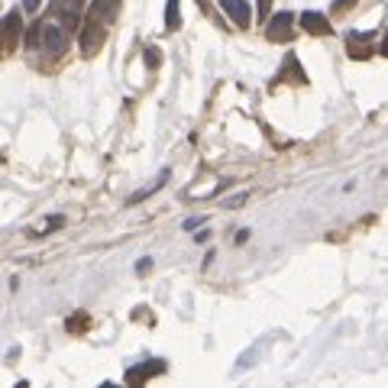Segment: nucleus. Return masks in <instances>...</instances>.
I'll use <instances>...</instances> for the list:
<instances>
[{"label": "nucleus", "instance_id": "obj_1", "mask_svg": "<svg viewBox=\"0 0 388 388\" xmlns=\"http://www.w3.org/2000/svg\"><path fill=\"white\" fill-rule=\"evenodd\" d=\"M30 42H39V49L49 55H61L69 49V33H65V26L55 23H36V30L30 33Z\"/></svg>", "mask_w": 388, "mask_h": 388}, {"label": "nucleus", "instance_id": "obj_2", "mask_svg": "<svg viewBox=\"0 0 388 388\" xmlns=\"http://www.w3.org/2000/svg\"><path fill=\"white\" fill-rule=\"evenodd\" d=\"M266 36L269 42H291L295 39V13H288V10L275 13L266 26Z\"/></svg>", "mask_w": 388, "mask_h": 388}, {"label": "nucleus", "instance_id": "obj_3", "mask_svg": "<svg viewBox=\"0 0 388 388\" xmlns=\"http://www.w3.org/2000/svg\"><path fill=\"white\" fill-rule=\"evenodd\" d=\"M104 42H107L104 23L91 16V20L81 26V52H84V55H98L100 49H104Z\"/></svg>", "mask_w": 388, "mask_h": 388}, {"label": "nucleus", "instance_id": "obj_4", "mask_svg": "<svg viewBox=\"0 0 388 388\" xmlns=\"http://www.w3.org/2000/svg\"><path fill=\"white\" fill-rule=\"evenodd\" d=\"M20 33H23V16H20V10H13V13H7L4 23H0V36L7 42V52H13V49L20 46Z\"/></svg>", "mask_w": 388, "mask_h": 388}, {"label": "nucleus", "instance_id": "obj_5", "mask_svg": "<svg viewBox=\"0 0 388 388\" xmlns=\"http://www.w3.org/2000/svg\"><path fill=\"white\" fill-rule=\"evenodd\" d=\"M298 23L305 26V33H311V36H330L334 33L330 20L324 13H317V10H305V13L298 16Z\"/></svg>", "mask_w": 388, "mask_h": 388}, {"label": "nucleus", "instance_id": "obj_6", "mask_svg": "<svg viewBox=\"0 0 388 388\" xmlns=\"http://www.w3.org/2000/svg\"><path fill=\"white\" fill-rule=\"evenodd\" d=\"M278 81H295V84H305L307 81V75H305V69H301V61H298L295 52L285 55L282 69H278Z\"/></svg>", "mask_w": 388, "mask_h": 388}, {"label": "nucleus", "instance_id": "obj_7", "mask_svg": "<svg viewBox=\"0 0 388 388\" xmlns=\"http://www.w3.org/2000/svg\"><path fill=\"white\" fill-rule=\"evenodd\" d=\"M221 7L236 26H249V0H221Z\"/></svg>", "mask_w": 388, "mask_h": 388}, {"label": "nucleus", "instance_id": "obj_8", "mask_svg": "<svg viewBox=\"0 0 388 388\" xmlns=\"http://www.w3.org/2000/svg\"><path fill=\"white\" fill-rule=\"evenodd\" d=\"M162 372H165V363H162V359H153V365L146 363V365H139V369H129L127 382H129V385H139V382L153 379V375H162Z\"/></svg>", "mask_w": 388, "mask_h": 388}, {"label": "nucleus", "instance_id": "obj_9", "mask_svg": "<svg viewBox=\"0 0 388 388\" xmlns=\"http://www.w3.org/2000/svg\"><path fill=\"white\" fill-rule=\"evenodd\" d=\"M365 42H372V33H350V36H346V46H350L353 59H369L372 46H365Z\"/></svg>", "mask_w": 388, "mask_h": 388}, {"label": "nucleus", "instance_id": "obj_10", "mask_svg": "<svg viewBox=\"0 0 388 388\" xmlns=\"http://www.w3.org/2000/svg\"><path fill=\"white\" fill-rule=\"evenodd\" d=\"M117 10H120V0H94L91 4V16L100 20V23H110L117 16Z\"/></svg>", "mask_w": 388, "mask_h": 388}, {"label": "nucleus", "instance_id": "obj_11", "mask_svg": "<svg viewBox=\"0 0 388 388\" xmlns=\"http://www.w3.org/2000/svg\"><path fill=\"white\" fill-rule=\"evenodd\" d=\"M182 26V0H168L165 4V30L175 33Z\"/></svg>", "mask_w": 388, "mask_h": 388}, {"label": "nucleus", "instance_id": "obj_12", "mask_svg": "<svg viewBox=\"0 0 388 388\" xmlns=\"http://www.w3.org/2000/svg\"><path fill=\"white\" fill-rule=\"evenodd\" d=\"M165 182H168V168H165V172H162V175H159V182H155V184H149V188L136 191V194L129 198V204H139V201H146V198H149V194H155V191H159V188H165Z\"/></svg>", "mask_w": 388, "mask_h": 388}, {"label": "nucleus", "instance_id": "obj_13", "mask_svg": "<svg viewBox=\"0 0 388 388\" xmlns=\"http://www.w3.org/2000/svg\"><path fill=\"white\" fill-rule=\"evenodd\" d=\"M88 324H91V317H88V314H78V317H69V320H65V327H69L71 334H81Z\"/></svg>", "mask_w": 388, "mask_h": 388}, {"label": "nucleus", "instance_id": "obj_14", "mask_svg": "<svg viewBox=\"0 0 388 388\" xmlns=\"http://www.w3.org/2000/svg\"><path fill=\"white\" fill-rule=\"evenodd\" d=\"M162 49L159 46H149L146 49V55H143V61H146V69H159V61H162Z\"/></svg>", "mask_w": 388, "mask_h": 388}, {"label": "nucleus", "instance_id": "obj_15", "mask_svg": "<svg viewBox=\"0 0 388 388\" xmlns=\"http://www.w3.org/2000/svg\"><path fill=\"white\" fill-rule=\"evenodd\" d=\"M353 4H356V0H334V10L336 13H343V10H350Z\"/></svg>", "mask_w": 388, "mask_h": 388}, {"label": "nucleus", "instance_id": "obj_16", "mask_svg": "<svg viewBox=\"0 0 388 388\" xmlns=\"http://www.w3.org/2000/svg\"><path fill=\"white\" fill-rule=\"evenodd\" d=\"M269 7H272V0H259V16H262V20L269 16Z\"/></svg>", "mask_w": 388, "mask_h": 388}, {"label": "nucleus", "instance_id": "obj_17", "mask_svg": "<svg viewBox=\"0 0 388 388\" xmlns=\"http://www.w3.org/2000/svg\"><path fill=\"white\" fill-rule=\"evenodd\" d=\"M149 269H153V259H143V262H139V266H136V272L143 275V272H149Z\"/></svg>", "mask_w": 388, "mask_h": 388}, {"label": "nucleus", "instance_id": "obj_18", "mask_svg": "<svg viewBox=\"0 0 388 388\" xmlns=\"http://www.w3.org/2000/svg\"><path fill=\"white\" fill-rule=\"evenodd\" d=\"M39 4H42V0H23V7L30 10V13H36V10H39Z\"/></svg>", "mask_w": 388, "mask_h": 388}, {"label": "nucleus", "instance_id": "obj_19", "mask_svg": "<svg viewBox=\"0 0 388 388\" xmlns=\"http://www.w3.org/2000/svg\"><path fill=\"white\" fill-rule=\"evenodd\" d=\"M201 223H204V217H191V221H184V227L194 230V227H201Z\"/></svg>", "mask_w": 388, "mask_h": 388}, {"label": "nucleus", "instance_id": "obj_20", "mask_svg": "<svg viewBox=\"0 0 388 388\" xmlns=\"http://www.w3.org/2000/svg\"><path fill=\"white\" fill-rule=\"evenodd\" d=\"M379 52L388 59V30H385V36H382V46H379Z\"/></svg>", "mask_w": 388, "mask_h": 388}, {"label": "nucleus", "instance_id": "obj_21", "mask_svg": "<svg viewBox=\"0 0 388 388\" xmlns=\"http://www.w3.org/2000/svg\"><path fill=\"white\" fill-rule=\"evenodd\" d=\"M4 55H10V52H7V42H4V36H0V59H4Z\"/></svg>", "mask_w": 388, "mask_h": 388}]
</instances>
